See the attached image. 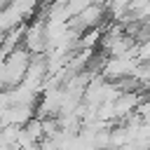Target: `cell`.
<instances>
[{"label":"cell","instance_id":"1","mask_svg":"<svg viewBox=\"0 0 150 150\" xmlns=\"http://www.w3.org/2000/svg\"><path fill=\"white\" fill-rule=\"evenodd\" d=\"M23 49H28L33 56L47 52V35H45V21H35L23 30Z\"/></svg>","mask_w":150,"mask_h":150},{"label":"cell","instance_id":"2","mask_svg":"<svg viewBox=\"0 0 150 150\" xmlns=\"http://www.w3.org/2000/svg\"><path fill=\"white\" fill-rule=\"evenodd\" d=\"M136 61L138 63H148L150 61V35L141 42H136Z\"/></svg>","mask_w":150,"mask_h":150},{"label":"cell","instance_id":"3","mask_svg":"<svg viewBox=\"0 0 150 150\" xmlns=\"http://www.w3.org/2000/svg\"><path fill=\"white\" fill-rule=\"evenodd\" d=\"M117 150H148L141 141H129V143H124L122 148H117Z\"/></svg>","mask_w":150,"mask_h":150},{"label":"cell","instance_id":"4","mask_svg":"<svg viewBox=\"0 0 150 150\" xmlns=\"http://www.w3.org/2000/svg\"><path fill=\"white\" fill-rule=\"evenodd\" d=\"M143 23H145V28H148V30H150V16H148V19H145V21H143Z\"/></svg>","mask_w":150,"mask_h":150},{"label":"cell","instance_id":"5","mask_svg":"<svg viewBox=\"0 0 150 150\" xmlns=\"http://www.w3.org/2000/svg\"><path fill=\"white\" fill-rule=\"evenodd\" d=\"M145 98H148V101H150V89H148V96H145Z\"/></svg>","mask_w":150,"mask_h":150}]
</instances>
